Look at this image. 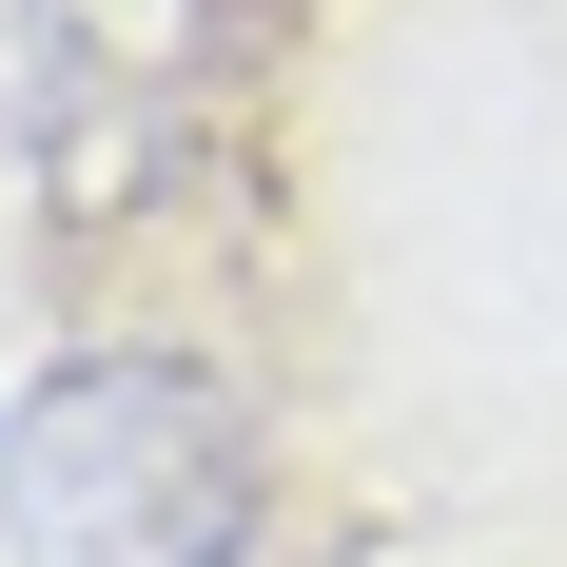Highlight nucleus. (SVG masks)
<instances>
[{
	"instance_id": "obj_1",
	"label": "nucleus",
	"mask_w": 567,
	"mask_h": 567,
	"mask_svg": "<svg viewBox=\"0 0 567 567\" xmlns=\"http://www.w3.org/2000/svg\"><path fill=\"white\" fill-rule=\"evenodd\" d=\"M275 528V431L196 352H59L0 411V548L20 567H235Z\"/></svg>"
}]
</instances>
